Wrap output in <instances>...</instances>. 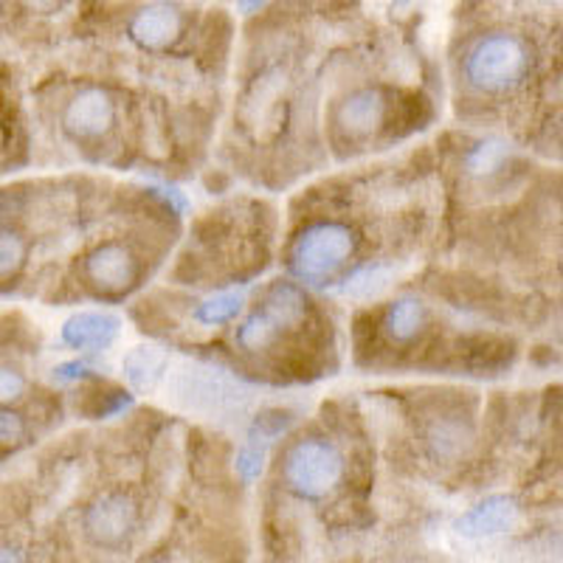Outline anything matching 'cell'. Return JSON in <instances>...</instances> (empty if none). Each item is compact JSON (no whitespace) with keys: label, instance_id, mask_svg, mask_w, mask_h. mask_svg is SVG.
<instances>
[{"label":"cell","instance_id":"cell-4","mask_svg":"<svg viewBox=\"0 0 563 563\" xmlns=\"http://www.w3.org/2000/svg\"><path fill=\"white\" fill-rule=\"evenodd\" d=\"M139 525V507L128 493H104L85 510V536L104 550H119L128 544Z\"/></svg>","mask_w":563,"mask_h":563},{"label":"cell","instance_id":"cell-22","mask_svg":"<svg viewBox=\"0 0 563 563\" xmlns=\"http://www.w3.org/2000/svg\"><path fill=\"white\" fill-rule=\"evenodd\" d=\"M85 372H88V366L77 364V361H74V364H63L59 369H54V378H57V380H74V378H82Z\"/></svg>","mask_w":563,"mask_h":563},{"label":"cell","instance_id":"cell-12","mask_svg":"<svg viewBox=\"0 0 563 563\" xmlns=\"http://www.w3.org/2000/svg\"><path fill=\"white\" fill-rule=\"evenodd\" d=\"M426 445H429L434 460L454 462L467 451V445H471V434L462 429V422L442 417V420L431 422L429 431H426Z\"/></svg>","mask_w":563,"mask_h":563},{"label":"cell","instance_id":"cell-3","mask_svg":"<svg viewBox=\"0 0 563 563\" xmlns=\"http://www.w3.org/2000/svg\"><path fill=\"white\" fill-rule=\"evenodd\" d=\"M282 471H285V482L296 496L319 501L339 487L341 476H344V456L339 454L333 442L321 440V437H308V440L290 445Z\"/></svg>","mask_w":563,"mask_h":563},{"label":"cell","instance_id":"cell-23","mask_svg":"<svg viewBox=\"0 0 563 563\" xmlns=\"http://www.w3.org/2000/svg\"><path fill=\"white\" fill-rule=\"evenodd\" d=\"M0 563H23L18 550H0Z\"/></svg>","mask_w":563,"mask_h":563},{"label":"cell","instance_id":"cell-14","mask_svg":"<svg viewBox=\"0 0 563 563\" xmlns=\"http://www.w3.org/2000/svg\"><path fill=\"white\" fill-rule=\"evenodd\" d=\"M507 155H510V147H507L501 139L479 141V144H476L465 158L467 173L476 175V178H487V175L499 173V169L505 167Z\"/></svg>","mask_w":563,"mask_h":563},{"label":"cell","instance_id":"cell-2","mask_svg":"<svg viewBox=\"0 0 563 563\" xmlns=\"http://www.w3.org/2000/svg\"><path fill=\"white\" fill-rule=\"evenodd\" d=\"M355 245H358L355 231L346 223H335V220L313 223L301 231L290 249V271L301 282L321 285L350 263Z\"/></svg>","mask_w":563,"mask_h":563},{"label":"cell","instance_id":"cell-19","mask_svg":"<svg viewBox=\"0 0 563 563\" xmlns=\"http://www.w3.org/2000/svg\"><path fill=\"white\" fill-rule=\"evenodd\" d=\"M26 417L14 411L12 406H3L0 409V449H18L20 442L26 440Z\"/></svg>","mask_w":563,"mask_h":563},{"label":"cell","instance_id":"cell-13","mask_svg":"<svg viewBox=\"0 0 563 563\" xmlns=\"http://www.w3.org/2000/svg\"><path fill=\"white\" fill-rule=\"evenodd\" d=\"M263 310L279 327H294L305 319L308 301H305V294L296 285H290V282H276L274 288H271L268 299H265Z\"/></svg>","mask_w":563,"mask_h":563},{"label":"cell","instance_id":"cell-21","mask_svg":"<svg viewBox=\"0 0 563 563\" xmlns=\"http://www.w3.org/2000/svg\"><path fill=\"white\" fill-rule=\"evenodd\" d=\"M238 467L243 471L245 479H254V476L263 471V449H256V445L245 449L243 456H240Z\"/></svg>","mask_w":563,"mask_h":563},{"label":"cell","instance_id":"cell-16","mask_svg":"<svg viewBox=\"0 0 563 563\" xmlns=\"http://www.w3.org/2000/svg\"><path fill=\"white\" fill-rule=\"evenodd\" d=\"M282 327L276 324L274 319H271L265 310H256L254 316H249V319L243 321V327H240L238 333V341L240 346H245V350H265V346H271L276 341V335H279Z\"/></svg>","mask_w":563,"mask_h":563},{"label":"cell","instance_id":"cell-10","mask_svg":"<svg viewBox=\"0 0 563 563\" xmlns=\"http://www.w3.org/2000/svg\"><path fill=\"white\" fill-rule=\"evenodd\" d=\"M516 521H519V507H516V501L507 499V496H490V499L471 507V510L456 521V527H460L462 536L490 538L516 527Z\"/></svg>","mask_w":563,"mask_h":563},{"label":"cell","instance_id":"cell-5","mask_svg":"<svg viewBox=\"0 0 563 563\" xmlns=\"http://www.w3.org/2000/svg\"><path fill=\"white\" fill-rule=\"evenodd\" d=\"M85 276L99 294H128L139 279V260L122 243H102L85 260Z\"/></svg>","mask_w":563,"mask_h":563},{"label":"cell","instance_id":"cell-9","mask_svg":"<svg viewBox=\"0 0 563 563\" xmlns=\"http://www.w3.org/2000/svg\"><path fill=\"white\" fill-rule=\"evenodd\" d=\"M122 321L113 313H99V310H85L74 313L63 324V341L74 350H104L119 339Z\"/></svg>","mask_w":563,"mask_h":563},{"label":"cell","instance_id":"cell-20","mask_svg":"<svg viewBox=\"0 0 563 563\" xmlns=\"http://www.w3.org/2000/svg\"><path fill=\"white\" fill-rule=\"evenodd\" d=\"M23 395H26V378H23V372L12 369V366H0V409L18 404Z\"/></svg>","mask_w":563,"mask_h":563},{"label":"cell","instance_id":"cell-15","mask_svg":"<svg viewBox=\"0 0 563 563\" xmlns=\"http://www.w3.org/2000/svg\"><path fill=\"white\" fill-rule=\"evenodd\" d=\"M29 260L26 238L14 229H0V285L18 279Z\"/></svg>","mask_w":563,"mask_h":563},{"label":"cell","instance_id":"cell-1","mask_svg":"<svg viewBox=\"0 0 563 563\" xmlns=\"http://www.w3.org/2000/svg\"><path fill=\"white\" fill-rule=\"evenodd\" d=\"M530 45L510 32H493L476 40L465 54V77L482 93H507L530 74Z\"/></svg>","mask_w":563,"mask_h":563},{"label":"cell","instance_id":"cell-6","mask_svg":"<svg viewBox=\"0 0 563 563\" xmlns=\"http://www.w3.org/2000/svg\"><path fill=\"white\" fill-rule=\"evenodd\" d=\"M115 122V102L108 90L85 88L65 104L63 124L77 139H99Z\"/></svg>","mask_w":563,"mask_h":563},{"label":"cell","instance_id":"cell-7","mask_svg":"<svg viewBox=\"0 0 563 563\" xmlns=\"http://www.w3.org/2000/svg\"><path fill=\"white\" fill-rule=\"evenodd\" d=\"M386 119V97L380 88L350 90L335 108V124L346 139H369Z\"/></svg>","mask_w":563,"mask_h":563},{"label":"cell","instance_id":"cell-8","mask_svg":"<svg viewBox=\"0 0 563 563\" xmlns=\"http://www.w3.org/2000/svg\"><path fill=\"white\" fill-rule=\"evenodd\" d=\"M184 32V14L169 3H153L130 20V37L144 52H164Z\"/></svg>","mask_w":563,"mask_h":563},{"label":"cell","instance_id":"cell-17","mask_svg":"<svg viewBox=\"0 0 563 563\" xmlns=\"http://www.w3.org/2000/svg\"><path fill=\"white\" fill-rule=\"evenodd\" d=\"M243 301L245 296L240 290H229V294H220L214 299L203 301L198 308V319L203 324H223V321H231L234 316L243 310Z\"/></svg>","mask_w":563,"mask_h":563},{"label":"cell","instance_id":"cell-18","mask_svg":"<svg viewBox=\"0 0 563 563\" xmlns=\"http://www.w3.org/2000/svg\"><path fill=\"white\" fill-rule=\"evenodd\" d=\"M386 282H389V271L375 265V268H364L358 271V274H352L344 285V294L369 299V296L378 294L380 288H386Z\"/></svg>","mask_w":563,"mask_h":563},{"label":"cell","instance_id":"cell-11","mask_svg":"<svg viewBox=\"0 0 563 563\" xmlns=\"http://www.w3.org/2000/svg\"><path fill=\"white\" fill-rule=\"evenodd\" d=\"M426 305L415 296H404V299L391 301V308L386 310V319H384V330L391 341L397 344H409V341L417 339L422 327H426Z\"/></svg>","mask_w":563,"mask_h":563}]
</instances>
